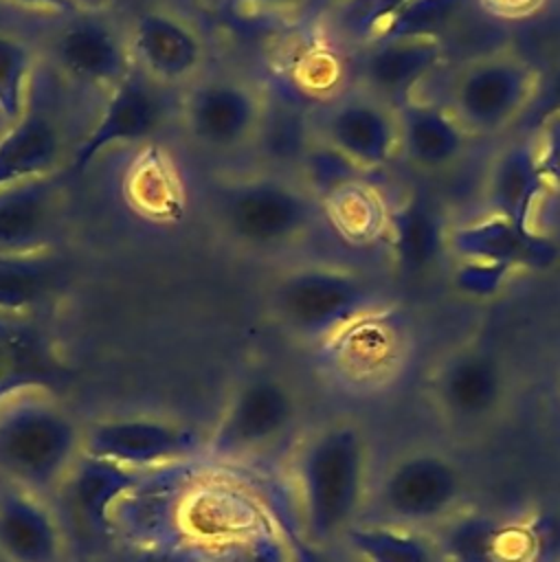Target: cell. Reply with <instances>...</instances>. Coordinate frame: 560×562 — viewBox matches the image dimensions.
<instances>
[{"label": "cell", "instance_id": "6da1fadb", "mask_svg": "<svg viewBox=\"0 0 560 562\" xmlns=\"http://www.w3.org/2000/svg\"><path fill=\"white\" fill-rule=\"evenodd\" d=\"M371 441L354 419H329L301 437L292 452V487L299 531L336 547L356 527L373 481Z\"/></svg>", "mask_w": 560, "mask_h": 562}, {"label": "cell", "instance_id": "7a4b0ae2", "mask_svg": "<svg viewBox=\"0 0 560 562\" xmlns=\"http://www.w3.org/2000/svg\"><path fill=\"white\" fill-rule=\"evenodd\" d=\"M83 428L42 382L9 389L0 395V476L51 498L83 454Z\"/></svg>", "mask_w": 560, "mask_h": 562}, {"label": "cell", "instance_id": "3957f363", "mask_svg": "<svg viewBox=\"0 0 560 562\" xmlns=\"http://www.w3.org/2000/svg\"><path fill=\"white\" fill-rule=\"evenodd\" d=\"M518 393V378L505 353L472 338L444 349L424 386L435 422L459 441L499 432L514 417Z\"/></svg>", "mask_w": 560, "mask_h": 562}, {"label": "cell", "instance_id": "277c9868", "mask_svg": "<svg viewBox=\"0 0 560 562\" xmlns=\"http://www.w3.org/2000/svg\"><path fill=\"white\" fill-rule=\"evenodd\" d=\"M389 305L395 301L376 279L329 261L292 263L272 277L266 292L275 325L310 349Z\"/></svg>", "mask_w": 560, "mask_h": 562}, {"label": "cell", "instance_id": "5b68a950", "mask_svg": "<svg viewBox=\"0 0 560 562\" xmlns=\"http://www.w3.org/2000/svg\"><path fill=\"white\" fill-rule=\"evenodd\" d=\"M472 505L470 474L446 448L419 443L373 472L362 520L433 531Z\"/></svg>", "mask_w": 560, "mask_h": 562}, {"label": "cell", "instance_id": "8992f818", "mask_svg": "<svg viewBox=\"0 0 560 562\" xmlns=\"http://www.w3.org/2000/svg\"><path fill=\"white\" fill-rule=\"evenodd\" d=\"M323 217L301 178L257 173L226 182L215 200L222 235L242 250L275 252L299 244Z\"/></svg>", "mask_w": 560, "mask_h": 562}, {"label": "cell", "instance_id": "52a82bcc", "mask_svg": "<svg viewBox=\"0 0 560 562\" xmlns=\"http://www.w3.org/2000/svg\"><path fill=\"white\" fill-rule=\"evenodd\" d=\"M415 331L395 305L371 312L314 347L318 373L338 391L373 397L395 389L413 367Z\"/></svg>", "mask_w": 560, "mask_h": 562}, {"label": "cell", "instance_id": "ba28073f", "mask_svg": "<svg viewBox=\"0 0 560 562\" xmlns=\"http://www.w3.org/2000/svg\"><path fill=\"white\" fill-rule=\"evenodd\" d=\"M542 75L520 50L492 48L468 57L450 77L444 105L470 138L514 127L540 97Z\"/></svg>", "mask_w": 560, "mask_h": 562}, {"label": "cell", "instance_id": "9c48e42d", "mask_svg": "<svg viewBox=\"0 0 560 562\" xmlns=\"http://www.w3.org/2000/svg\"><path fill=\"white\" fill-rule=\"evenodd\" d=\"M176 114L191 143L228 154L259 140L266 125V97L257 83L239 75L204 72L180 90Z\"/></svg>", "mask_w": 560, "mask_h": 562}, {"label": "cell", "instance_id": "30bf717a", "mask_svg": "<svg viewBox=\"0 0 560 562\" xmlns=\"http://www.w3.org/2000/svg\"><path fill=\"white\" fill-rule=\"evenodd\" d=\"M310 138L360 173H373L397 158V110L351 83L321 99L310 119Z\"/></svg>", "mask_w": 560, "mask_h": 562}, {"label": "cell", "instance_id": "8fae6325", "mask_svg": "<svg viewBox=\"0 0 560 562\" xmlns=\"http://www.w3.org/2000/svg\"><path fill=\"white\" fill-rule=\"evenodd\" d=\"M299 419L294 386L268 371L246 375L231 391L226 406L206 435L204 457L242 459L283 441Z\"/></svg>", "mask_w": 560, "mask_h": 562}, {"label": "cell", "instance_id": "7c38bea8", "mask_svg": "<svg viewBox=\"0 0 560 562\" xmlns=\"http://www.w3.org/2000/svg\"><path fill=\"white\" fill-rule=\"evenodd\" d=\"M59 20L48 37L46 55L61 79L105 94L132 72L127 31L108 9L77 7Z\"/></svg>", "mask_w": 560, "mask_h": 562}, {"label": "cell", "instance_id": "4fadbf2b", "mask_svg": "<svg viewBox=\"0 0 560 562\" xmlns=\"http://www.w3.org/2000/svg\"><path fill=\"white\" fill-rule=\"evenodd\" d=\"M206 437L163 415H112L83 428V454L147 472L204 457Z\"/></svg>", "mask_w": 560, "mask_h": 562}, {"label": "cell", "instance_id": "5bb4252c", "mask_svg": "<svg viewBox=\"0 0 560 562\" xmlns=\"http://www.w3.org/2000/svg\"><path fill=\"white\" fill-rule=\"evenodd\" d=\"M167 88L152 81L136 66L105 92L99 114L83 138L72 145L68 169L83 173L101 154L123 145H138L154 138L169 121L171 108Z\"/></svg>", "mask_w": 560, "mask_h": 562}, {"label": "cell", "instance_id": "9a60e30c", "mask_svg": "<svg viewBox=\"0 0 560 562\" xmlns=\"http://www.w3.org/2000/svg\"><path fill=\"white\" fill-rule=\"evenodd\" d=\"M134 66L167 90H182L206 72L209 44L200 26L167 4H147L125 24Z\"/></svg>", "mask_w": 560, "mask_h": 562}, {"label": "cell", "instance_id": "2e32d148", "mask_svg": "<svg viewBox=\"0 0 560 562\" xmlns=\"http://www.w3.org/2000/svg\"><path fill=\"white\" fill-rule=\"evenodd\" d=\"M446 255L452 261H481L518 272L551 268L558 257V244L538 226H523L512 220L481 213L448 222Z\"/></svg>", "mask_w": 560, "mask_h": 562}, {"label": "cell", "instance_id": "e0dca14e", "mask_svg": "<svg viewBox=\"0 0 560 562\" xmlns=\"http://www.w3.org/2000/svg\"><path fill=\"white\" fill-rule=\"evenodd\" d=\"M446 61L437 35H391L358 50L356 81L395 110L422 97L424 83Z\"/></svg>", "mask_w": 560, "mask_h": 562}, {"label": "cell", "instance_id": "ac0fdd59", "mask_svg": "<svg viewBox=\"0 0 560 562\" xmlns=\"http://www.w3.org/2000/svg\"><path fill=\"white\" fill-rule=\"evenodd\" d=\"M66 213L61 171L0 189V255L59 246Z\"/></svg>", "mask_w": 560, "mask_h": 562}, {"label": "cell", "instance_id": "d6986e66", "mask_svg": "<svg viewBox=\"0 0 560 562\" xmlns=\"http://www.w3.org/2000/svg\"><path fill=\"white\" fill-rule=\"evenodd\" d=\"M0 560L70 562L68 529L51 498L4 483L0 490Z\"/></svg>", "mask_w": 560, "mask_h": 562}, {"label": "cell", "instance_id": "ffe728a7", "mask_svg": "<svg viewBox=\"0 0 560 562\" xmlns=\"http://www.w3.org/2000/svg\"><path fill=\"white\" fill-rule=\"evenodd\" d=\"M549 193L534 134L503 143L488 160L481 180L483 213L536 226L538 209Z\"/></svg>", "mask_w": 560, "mask_h": 562}, {"label": "cell", "instance_id": "44dd1931", "mask_svg": "<svg viewBox=\"0 0 560 562\" xmlns=\"http://www.w3.org/2000/svg\"><path fill=\"white\" fill-rule=\"evenodd\" d=\"M68 160V132L59 114L33 92L26 112L0 136V189L59 173Z\"/></svg>", "mask_w": 560, "mask_h": 562}, {"label": "cell", "instance_id": "7402d4cb", "mask_svg": "<svg viewBox=\"0 0 560 562\" xmlns=\"http://www.w3.org/2000/svg\"><path fill=\"white\" fill-rule=\"evenodd\" d=\"M397 158L422 173L457 167L472 140L444 103L424 97L397 108Z\"/></svg>", "mask_w": 560, "mask_h": 562}, {"label": "cell", "instance_id": "603a6c76", "mask_svg": "<svg viewBox=\"0 0 560 562\" xmlns=\"http://www.w3.org/2000/svg\"><path fill=\"white\" fill-rule=\"evenodd\" d=\"M59 246L0 255V316L22 318L48 305L70 279Z\"/></svg>", "mask_w": 560, "mask_h": 562}, {"label": "cell", "instance_id": "cb8c5ba5", "mask_svg": "<svg viewBox=\"0 0 560 562\" xmlns=\"http://www.w3.org/2000/svg\"><path fill=\"white\" fill-rule=\"evenodd\" d=\"M446 228L448 222H441L424 198L406 195L391 206L382 241L402 272L422 274L446 255Z\"/></svg>", "mask_w": 560, "mask_h": 562}, {"label": "cell", "instance_id": "d4e9b609", "mask_svg": "<svg viewBox=\"0 0 560 562\" xmlns=\"http://www.w3.org/2000/svg\"><path fill=\"white\" fill-rule=\"evenodd\" d=\"M143 474L145 472L81 454L59 492H66L70 507L92 529L110 531L116 503L141 481Z\"/></svg>", "mask_w": 560, "mask_h": 562}, {"label": "cell", "instance_id": "484cf974", "mask_svg": "<svg viewBox=\"0 0 560 562\" xmlns=\"http://www.w3.org/2000/svg\"><path fill=\"white\" fill-rule=\"evenodd\" d=\"M391 206L365 176H354L321 198L323 217L343 239L354 244L382 241Z\"/></svg>", "mask_w": 560, "mask_h": 562}, {"label": "cell", "instance_id": "4316f807", "mask_svg": "<svg viewBox=\"0 0 560 562\" xmlns=\"http://www.w3.org/2000/svg\"><path fill=\"white\" fill-rule=\"evenodd\" d=\"M358 562H448L433 531L360 520L340 542Z\"/></svg>", "mask_w": 560, "mask_h": 562}, {"label": "cell", "instance_id": "83f0119b", "mask_svg": "<svg viewBox=\"0 0 560 562\" xmlns=\"http://www.w3.org/2000/svg\"><path fill=\"white\" fill-rule=\"evenodd\" d=\"M501 562H560V501L503 514Z\"/></svg>", "mask_w": 560, "mask_h": 562}, {"label": "cell", "instance_id": "f1b7e54d", "mask_svg": "<svg viewBox=\"0 0 560 562\" xmlns=\"http://www.w3.org/2000/svg\"><path fill=\"white\" fill-rule=\"evenodd\" d=\"M503 512L468 505L433 529L448 562H501Z\"/></svg>", "mask_w": 560, "mask_h": 562}, {"label": "cell", "instance_id": "f546056e", "mask_svg": "<svg viewBox=\"0 0 560 562\" xmlns=\"http://www.w3.org/2000/svg\"><path fill=\"white\" fill-rule=\"evenodd\" d=\"M408 0H334L327 11L329 35L356 50L387 35Z\"/></svg>", "mask_w": 560, "mask_h": 562}, {"label": "cell", "instance_id": "4dcf8cb0", "mask_svg": "<svg viewBox=\"0 0 560 562\" xmlns=\"http://www.w3.org/2000/svg\"><path fill=\"white\" fill-rule=\"evenodd\" d=\"M37 53L22 35L0 29V121L15 123L35 92Z\"/></svg>", "mask_w": 560, "mask_h": 562}, {"label": "cell", "instance_id": "1f68e13d", "mask_svg": "<svg viewBox=\"0 0 560 562\" xmlns=\"http://www.w3.org/2000/svg\"><path fill=\"white\" fill-rule=\"evenodd\" d=\"M202 562H288V544L281 527L277 531L261 520Z\"/></svg>", "mask_w": 560, "mask_h": 562}, {"label": "cell", "instance_id": "d6a6232c", "mask_svg": "<svg viewBox=\"0 0 560 562\" xmlns=\"http://www.w3.org/2000/svg\"><path fill=\"white\" fill-rule=\"evenodd\" d=\"M452 288L468 299H492L516 274L509 268L481 261H452Z\"/></svg>", "mask_w": 560, "mask_h": 562}, {"label": "cell", "instance_id": "836d02e7", "mask_svg": "<svg viewBox=\"0 0 560 562\" xmlns=\"http://www.w3.org/2000/svg\"><path fill=\"white\" fill-rule=\"evenodd\" d=\"M534 143L551 193H560V108L547 110L534 134Z\"/></svg>", "mask_w": 560, "mask_h": 562}, {"label": "cell", "instance_id": "e575fe53", "mask_svg": "<svg viewBox=\"0 0 560 562\" xmlns=\"http://www.w3.org/2000/svg\"><path fill=\"white\" fill-rule=\"evenodd\" d=\"M13 321H18V318L0 316V395L13 386H20L26 382H37V380H26L20 373L29 358V351H24L20 336L13 327Z\"/></svg>", "mask_w": 560, "mask_h": 562}, {"label": "cell", "instance_id": "d590c367", "mask_svg": "<svg viewBox=\"0 0 560 562\" xmlns=\"http://www.w3.org/2000/svg\"><path fill=\"white\" fill-rule=\"evenodd\" d=\"M281 531L288 544V562H358L343 544L327 547L310 542L299 527H290L281 522Z\"/></svg>", "mask_w": 560, "mask_h": 562}, {"label": "cell", "instance_id": "8d00e7d4", "mask_svg": "<svg viewBox=\"0 0 560 562\" xmlns=\"http://www.w3.org/2000/svg\"><path fill=\"white\" fill-rule=\"evenodd\" d=\"M200 544L193 542H173L158 547H141L132 551V558L125 562H202Z\"/></svg>", "mask_w": 560, "mask_h": 562}, {"label": "cell", "instance_id": "74e56055", "mask_svg": "<svg viewBox=\"0 0 560 562\" xmlns=\"http://www.w3.org/2000/svg\"><path fill=\"white\" fill-rule=\"evenodd\" d=\"M477 4L492 18L516 22L536 15L547 0H477Z\"/></svg>", "mask_w": 560, "mask_h": 562}, {"label": "cell", "instance_id": "f35d334b", "mask_svg": "<svg viewBox=\"0 0 560 562\" xmlns=\"http://www.w3.org/2000/svg\"><path fill=\"white\" fill-rule=\"evenodd\" d=\"M20 11L37 13V15H55L64 18L77 9V0H0Z\"/></svg>", "mask_w": 560, "mask_h": 562}, {"label": "cell", "instance_id": "ab89813d", "mask_svg": "<svg viewBox=\"0 0 560 562\" xmlns=\"http://www.w3.org/2000/svg\"><path fill=\"white\" fill-rule=\"evenodd\" d=\"M253 11L259 13H272V15H288L305 9L312 0H235Z\"/></svg>", "mask_w": 560, "mask_h": 562}, {"label": "cell", "instance_id": "60d3db41", "mask_svg": "<svg viewBox=\"0 0 560 562\" xmlns=\"http://www.w3.org/2000/svg\"><path fill=\"white\" fill-rule=\"evenodd\" d=\"M114 0H77V7L81 9H110Z\"/></svg>", "mask_w": 560, "mask_h": 562}, {"label": "cell", "instance_id": "b9f144b4", "mask_svg": "<svg viewBox=\"0 0 560 562\" xmlns=\"http://www.w3.org/2000/svg\"><path fill=\"white\" fill-rule=\"evenodd\" d=\"M556 391H558V402H560V369H558V382H556Z\"/></svg>", "mask_w": 560, "mask_h": 562}]
</instances>
